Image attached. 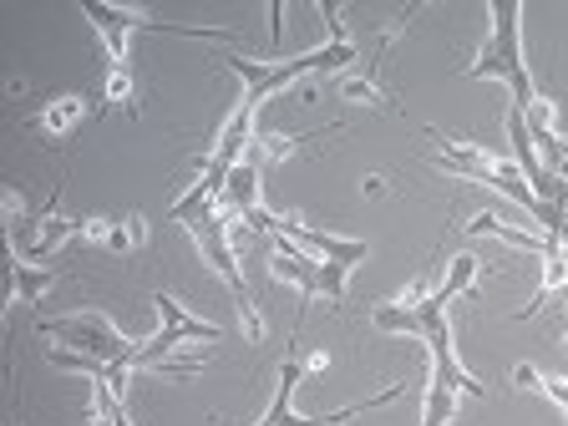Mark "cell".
Instances as JSON below:
<instances>
[{"label": "cell", "instance_id": "cell-15", "mask_svg": "<svg viewBox=\"0 0 568 426\" xmlns=\"http://www.w3.org/2000/svg\"><path fill=\"white\" fill-rule=\"evenodd\" d=\"M457 416V390L447 386L442 376L426 381V406H422V426H447Z\"/></svg>", "mask_w": 568, "mask_h": 426}, {"label": "cell", "instance_id": "cell-4", "mask_svg": "<svg viewBox=\"0 0 568 426\" xmlns=\"http://www.w3.org/2000/svg\"><path fill=\"white\" fill-rule=\"evenodd\" d=\"M41 335H47V341H57L61 351L92 355V361H102V366H128V371H138V351H142V345L122 341L118 325H112L106 315H97V310H77V315L41 320Z\"/></svg>", "mask_w": 568, "mask_h": 426}, {"label": "cell", "instance_id": "cell-8", "mask_svg": "<svg viewBox=\"0 0 568 426\" xmlns=\"http://www.w3.org/2000/svg\"><path fill=\"white\" fill-rule=\"evenodd\" d=\"M82 16L97 26V31H102L112 67H128V31H132V11H122V6H102V0H82Z\"/></svg>", "mask_w": 568, "mask_h": 426}, {"label": "cell", "instance_id": "cell-2", "mask_svg": "<svg viewBox=\"0 0 568 426\" xmlns=\"http://www.w3.org/2000/svg\"><path fill=\"white\" fill-rule=\"evenodd\" d=\"M355 41H331V47H320V51H305V57H290V61H254V57H224V67H234L239 77H244V106H254L260 112L264 97L284 92L290 82H300L305 71H320V67H331V71H345L355 67Z\"/></svg>", "mask_w": 568, "mask_h": 426}, {"label": "cell", "instance_id": "cell-9", "mask_svg": "<svg viewBox=\"0 0 568 426\" xmlns=\"http://www.w3.org/2000/svg\"><path fill=\"white\" fill-rule=\"evenodd\" d=\"M51 284H57V270L21 264V260H16V248H6V295H11V300H21V305H41Z\"/></svg>", "mask_w": 568, "mask_h": 426}, {"label": "cell", "instance_id": "cell-24", "mask_svg": "<svg viewBox=\"0 0 568 426\" xmlns=\"http://www.w3.org/2000/svg\"><path fill=\"white\" fill-rule=\"evenodd\" d=\"M558 178H568V158H564V168H558Z\"/></svg>", "mask_w": 568, "mask_h": 426}, {"label": "cell", "instance_id": "cell-21", "mask_svg": "<svg viewBox=\"0 0 568 426\" xmlns=\"http://www.w3.org/2000/svg\"><path fill=\"white\" fill-rule=\"evenodd\" d=\"M554 341H558V351H568V290L558 295V325H554Z\"/></svg>", "mask_w": 568, "mask_h": 426}, {"label": "cell", "instance_id": "cell-13", "mask_svg": "<svg viewBox=\"0 0 568 426\" xmlns=\"http://www.w3.org/2000/svg\"><path fill=\"white\" fill-rule=\"evenodd\" d=\"M82 118H87V97L67 92V97H57V102H47V112H36V128L51 132V138H67Z\"/></svg>", "mask_w": 568, "mask_h": 426}, {"label": "cell", "instance_id": "cell-10", "mask_svg": "<svg viewBox=\"0 0 568 426\" xmlns=\"http://www.w3.org/2000/svg\"><path fill=\"white\" fill-rule=\"evenodd\" d=\"M564 290H568V244H548L544 248V280H538V290H532L528 310H518V320L544 315V305L554 295H564Z\"/></svg>", "mask_w": 568, "mask_h": 426}, {"label": "cell", "instance_id": "cell-6", "mask_svg": "<svg viewBox=\"0 0 568 426\" xmlns=\"http://www.w3.org/2000/svg\"><path fill=\"white\" fill-rule=\"evenodd\" d=\"M183 229L193 234V244H199V254L209 260V270L219 274V280H224V290L234 295V310L254 305V300H248V290H244V274H239L234 244H229V224H224V213H219V209H203L199 219H189Z\"/></svg>", "mask_w": 568, "mask_h": 426}, {"label": "cell", "instance_id": "cell-7", "mask_svg": "<svg viewBox=\"0 0 568 426\" xmlns=\"http://www.w3.org/2000/svg\"><path fill=\"white\" fill-rule=\"evenodd\" d=\"M320 270H325V260H310V254H300L290 239H274V254H270V274L280 284H295L300 295H320Z\"/></svg>", "mask_w": 568, "mask_h": 426}, {"label": "cell", "instance_id": "cell-14", "mask_svg": "<svg viewBox=\"0 0 568 426\" xmlns=\"http://www.w3.org/2000/svg\"><path fill=\"white\" fill-rule=\"evenodd\" d=\"M300 381H305V361H300V355H290V361H284V366H280V390H274L270 412L260 416V426H280V416L290 412V396H295V386H300Z\"/></svg>", "mask_w": 568, "mask_h": 426}, {"label": "cell", "instance_id": "cell-18", "mask_svg": "<svg viewBox=\"0 0 568 426\" xmlns=\"http://www.w3.org/2000/svg\"><path fill=\"white\" fill-rule=\"evenodd\" d=\"M71 229H77V224H71V219H57V213H51L47 224H41V234H36V239H31V260H47L51 248H57V244H61V239H67V234H71Z\"/></svg>", "mask_w": 568, "mask_h": 426}, {"label": "cell", "instance_id": "cell-16", "mask_svg": "<svg viewBox=\"0 0 568 426\" xmlns=\"http://www.w3.org/2000/svg\"><path fill=\"white\" fill-rule=\"evenodd\" d=\"M148 244V219L142 213H128V219H112V229H106V248L112 254H132V248Z\"/></svg>", "mask_w": 568, "mask_h": 426}, {"label": "cell", "instance_id": "cell-17", "mask_svg": "<svg viewBox=\"0 0 568 426\" xmlns=\"http://www.w3.org/2000/svg\"><path fill=\"white\" fill-rule=\"evenodd\" d=\"M477 270H483V264H477L473 254H457V260H452V274H447V280H442V290H447V300L467 295V290H473V280H477Z\"/></svg>", "mask_w": 568, "mask_h": 426}, {"label": "cell", "instance_id": "cell-11", "mask_svg": "<svg viewBox=\"0 0 568 426\" xmlns=\"http://www.w3.org/2000/svg\"><path fill=\"white\" fill-rule=\"evenodd\" d=\"M260 183H264V168H260V163H248V158H244V163L234 168V173H229L224 203H229V209L239 213V219H248V213L260 209V193H264Z\"/></svg>", "mask_w": 568, "mask_h": 426}, {"label": "cell", "instance_id": "cell-22", "mask_svg": "<svg viewBox=\"0 0 568 426\" xmlns=\"http://www.w3.org/2000/svg\"><path fill=\"white\" fill-rule=\"evenodd\" d=\"M513 381H518L523 390H528V386H532V390H544V376H538L532 366H518V371H513Z\"/></svg>", "mask_w": 568, "mask_h": 426}, {"label": "cell", "instance_id": "cell-5", "mask_svg": "<svg viewBox=\"0 0 568 426\" xmlns=\"http://www.w3.org/2000/svg\"><path fill=\"white\" fill-rule=\"evenodd\" d=\"M248 229H264V234H274V239H290L295 248H310V254H320L325 264H345V270H355V264L366 260L371 248L361 244V239H341V234H315V229H305V224H295V219H280V213H270V209H254L244 219Z\"/></svg>", "mask_w": 568, "mask_h": 426}, {"label": "cell", "instance_id": "cell-20", "mask_svg": "<svg viewBox=\"0 0 568 426\" xmlns=\"http://www.w3.org/2000/svg\"><path fill=\"white\" fill-rule=\"evenodd\" d=\"M341 97H351V102H386L376 77H341Z\"/></svg>", "mask_w": 568, "mask_h": 426}, {"label": "cell", "instance_id": "cell-1", "mask_svg": "<svg viewBox=\"0 0 568 426\" xmlns=\"http://www.w3.org/2000/svg\"><path fill=\"white\" fill-rule=\"evenodd\" d=\"M487 21H493V31H487L477 61L467 67V77H473V82H508L513 106L528 112L538 92H532L528 61H523V6L518 0H493V6H487Z\"/></svg>", "mask_w": 568, "mask_h": 426}, {"label": "cell", "instance_id": "cell-19", "mask_svg": "<svg viewBox=\"0 0 568 426\" xmlns=\"http://www.w3.org/2000/svg\"><path fill=\"white\" fill-rule=\"evenodd\" d=\"M138 87H132V71L128 67H112L106 71V106H132Z\"/></svg>", "mask_w": 568, "mask_h": 426}, {"label": "cell", "instance_id": "cell-23", "mask_svg": "<svg viewBox=\"0 0 568 426\" xmlns=\"http://www.w3.org/2000/svg\"><path fill=\"white\" fill-rule=\"evenodd\" d=\"M544 396H554V402L568 412V381H544Z\"/></svg>", "mask_w": 568, "mask_h": 426}, {"label": "cell", "instance_id": "cell-12", "mask_svg": "<svg viewBox=\"0 0 568 426\" xmlns=\"http://www.w3.org/2000/svg\"><path fill=\"white\" fill-rule=\"evenodd\" d=\"M467 234L503 239V244H513V248H528V254H538V260H544V248H548V239H544V234H523V229H513L508 219H497V213H477V219H473V229H467Z\"/></svg>", "mask_w": 568, "mask_h": 426}, {"label": "cell", "instance_id": "cell-3", "mask_svg": "<svg viewBox=\"0 0 568 426\" xmlns=\"http://www.w3.org/2000/svg\"><path fill=\"white\" fill-rule=\"evenodd\" d=\"M153 305H158V315H163V331L153 335V341H142V351H138V366H148V371H178V376H193V371H203L209 361L203 355H193V361H178V345L183 341H219V325L213 320H193L189 310L178 305L173 295H163L158 290L153 295Z\"/></svg>", "mask_w": 568, "mask_h": 426}]
</instances>
